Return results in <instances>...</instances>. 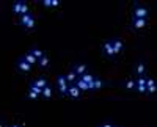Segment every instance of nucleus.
I'll return each mask as SVG.
<instances>
[{
    "instance_id": "f257e3e1",
    "label": "nucleus",
    "mask_w": 157,
    "mask_h": 127,
    "mask_svg": "<svg viewBox=\"0 0 157 127\" xmlns=\"http://www.w3.org/2000/svg\"><path fill=\"white\" fill-rule=\"evenodd\" d=\"M19 22H21L22 27H24V28H27V30H32V28L35 27V17H33L32 13H27V14H22Z\"/></svg>"
},
{
    "instance_id": "f03ea898",
    "label": "nucleus",
    "mask_w": 157,
    "mask_h": 127,
    "mask_svg": "<svg viewBox=\"0 0 157 127\" xmlns=\"http://www.w3.org/2000/svg\"><path fill=\"white\" fill-rule=\"evenodd\" d=\"M149 14V11L146 6H143L140 3H134V16L132 17H138V19H146Z\"/></svg>"
},
{
    "instance_id": "7ed1b4c3",
    "label": "nucleus",
    "mask_w": 157,
    "mask_h": 127,
    "mask_svg": "<svg viewBox=\"0 0 157 127\" xmlns=\"http://www.w3.org/2000/svg\"><path fill=\"white\" fill-rule=\"evenodd\" d=\"M57 86H58V91L60 94H68V88H69V83L66 80L64 75H57Z\"/></svg>"
},
{
    "instance_id": "20e7f679",
    "label": "nucleus",
    "mask_w": 157,
    "mask_h": 127,
    "mask_svg": "<svg viewBox=\"0 0 157 127\" xmlns=\"http://www.w3.org/2000/svg\"><path fill=\"white\" fill-rule=\"evenodd\" d=\"M13 13H14V14H19V16L27 14V13H29L27 3H25V2H21V0H17V2L13 5Z\"/></svg>"
},
{
    "instance_id": "39448f33",
    "label": "nucleus",
    "mask_w": 157,
    "mask_h": 127,
    "mask_svg": "<svg viewBox=\"0 0 157 127\" xmlns=\"http://www.w3.org/2000/svg\"><path fill=\"white\" fill-rule=\"evenodd\" d=\"M135 91L146 94V77H135Z\"/></svg>"
},
{
    "instance_id": "423d86ee",
    "label": "nucleus",
    "mask_w": 157,
    "mask_h": 127,
    "mask_svg": "<svg viewBox=\"0 0 157 127\" xmlns=\"http://www.w3.org/2000/svg\"><path fill=\"white\" fill-rule=\"evenodd\" d=\"M102 54L105 55V57H109V58H113L116 54L113 52V47H112V39H109V41H105L102 44Z\"/></svg>"
},
{
    "instance_id": "0eeeda50",
    "label": "nucleus",
    "mask_w": 157,
    "mask_h": 127,
    "mask_svg": "<svg viewBox=\"0 0 157 127\" xmlns=\"http://www.w3.org/2000/svg\"><path fill=\"white\" fill-rule=\"evenodd\" d=\"M16 68H17L21 72H29V71L32 69V65L25 61V60H24V57H21V58L17 60V63H16Z\"/></svg>"
},
{
    "instance_id": "6e6552de",
    "label": "nucleus",
    "mask_w": 157,
    "mask_h": 127,
    "mask_svg": "<svg viewBox=\"0 0 157 127\" xmlns=\"http://www.w3.org/2000/svg\"><path fill=\"white\" fill-rule=\"evenodd\" d=\"M146 72V66H145V61H138L135 63V66H134V74L137 75V77H143Z\"/></svg>"
},
{
    "instance_id": "1a4fd4ad",
    "label": "nucleus",
    "mask_w": 157,
    "mask_h": 127,
    "mask_svg": "<svg viewBox=\"0 0 157 127\" xmlns=\"http://www.w3.org/2000/svg\"><path fill=\"white\" fill-rule=\"evenodd\" d=\"M104 85H105V83H104L102 80H99L98 77H94L93 80L88 83V91H96V90H99V88H102Z\"/></svg>"
},
{
    "instance_id": "9d476101",
    "label": "nucleus",
    "mask_w": 157,
    "mask_h": 127,
    "mask_svg": "<svg viewBox=\"0 0 157 127\" xmlns=\"http://www.w3.org/2000/svg\"><path fill=\"white\" fill-rule=\"evenodd\" d=\"M157 91V82L154 79H146V94H152Z\"/></svg>"
},
{
    "instance_id": "9b49d317",
    "label": "nucleus",
    "mask_w": 157,
    "mask_h": 127,
    "mask_svg": "<svg viewBox=\"0 0 157 127\" xmlns=\"http://www.w3.org/2000/svg\"><path fill=\"white\" fill-rule=\"evenodd\" d=\"M71 69L77 74V77H82V75L86 72V65H83V63H77V65H74Z\"/></svg>"
},
{
    "instance_id": "f8f14e48",
    "label": "nucleus",
    "mask_w": 157,
    "mask_h": 127,
    "mask_svg": "<svg viewBox=\"0 0 157 127\" xmlns=\"http://www.w3.org/2000/svg\"><path fill=\"white\" fill-rule=\"evenodd\" d=\"M41 91H43V90H39L38 86H35L33 83H30V90H29V93H27V97H29V99H36L39 94H41Z\"/></svg>"
},
{
    "instance_id": "ddd939ff",
    "label": "nucleus",
    "mask_w": 157,
    "mask_h": 127,
    "mask_svg": "<svg viewBox=\"0 0 157 127\" xmlns=\"http://www.w3.org/2000/svg\"><path fill=\"white\" fill-rule=\"evenodd\" d=\"M132 27L137 30H141L146 27V19H138V17H132Z\"/></svg>"
},
{
    "instance_id": "4468645a",
    "label": "nucleus",
    "mask_w": 157,
    "mask_h": 127,
    "mask_svg": "<svg viewBox=\"0 0 157 127\" xmlns=\"http://www.w3.org/2000/svg\"><path fill=\"white\" fill-rule=\"evenodd\" d=\"M112 47H113L115 54H120L123 50V41L120 39V38H115V39H112Z\"/></svg>"
},
{
    "instance_id": "2eb2a0df",
    "label": "nucleus",
    "mask_w": 157,
    "mask_h": 127,
    "mask_svg": "<svg viewBox=\"0 0 157 127\" xmlns=\"http://www.w3.org/2000/svg\"><path fill=\"white\" fill-rule=\"evenodd\" d=\"M80 93H82V91L78 90V88H77L74 83H72V85H69V88H68V96H71L72 99H77L78 96H80Z\"/></svg>"
},
{
    "instance_id": "dca6fc26",
    "label": "nucleus",
    "mask_w": 157,
    "mask_h": 127,
    "mask_svg": "<svg viewBox=\"0 0 157 127\" xmlns=\"http://www.w3.org/2000/svg\"><path fill=\"white\" fill-rule=\"evenodd\" d=\"M74 85H75V86L78 88V90H80V91H88V83H86V82H83L80 77H77V79H75Z\"/></svg>"
},
{
    "instance_id": "f3484780",
    "label": "nucleus",
    "mask_w": 157,
    "mask_h": 127,
    "mask_svg": "<svg viewBox=\"0 0 157 127\" xmlns=\"http://www.w3.org/2000/svg\"><path fill=\"white\" fill-rule=\"evenodd\" d=\"M35 86H38L39 88V90H43V88H46L47 86V80L44 79V77H39V79H36V80H33L32 82Z\"/></svg>"
},
{
    "instance_id": "a211bd4d",
    "label": "nucleus",
    "mask_w": 157,
    "mask_h": 127,
    "mask_svg": "<svg viewBox=\"0 0 157 127\" xmlns=\"http://www.w3.org/2000/svg\"><path fill=\"white\" fill-rule=\"evenodd\" d=\"M123 86L127 88V90H130V91H135V77H132V79H129V80L123 82Z\"/></svg>"
},
{
    "instance_id": "6ab92c4d",
    "label": "nucleus",
    "mask_w": 157,
    "mask_h": 127,
    "mask_svg": "<svg viewBox=\"0 0 157 127\" xmlns=\"http://www.w3.org/2000/svg\"><path fill=\"white\" fill-rule=\"evenodd\" d=\"M49 63H50L49 57H47V55H43L41 58L38 60V66H39V68H47V66H49Z\"/></svg>"
},
{
    "instance_id": "aec40b11",
    "label": "nucleus",
    "mask_w": 157,
    "mask_h": 127,
    "mask_svg": "<svg viewBox=\"0 0 157 127\" xmlns=\"http://www.w3.org/2000/svg\"><path fill=\"white\" fill-rule=\"evenodd\" d=\"M41 5H43V6H47V8L58 6V5H60V0H43Z\"/></svg>"
},
{
    "instance_id": "412c9836",
    "label": "nucleus",
    "mask_w": 157,
    "mask_h": 127,
    "mask_svg": "<svg viewBox=\"0 0 157 127\" xmlns=\"http://www.w3.org/2000/svg\"><path fill=\"white\" fill-rule=\"evenodd\" d=\"M29 52H32V54H33V57H35L36 60H39L43 55H46V54L43 52V50H41V49H38V47H32V49L29 50Z\"/></svg>"
},
{
    "instance_id": "4be33fe9",
    "label": "nucleus",
    "mask_w": 157,
    "mask_h": 127,
    "mask_svg": "<svg viewBox=\"0 0 157 127\" xmlns=\"http://www.w3.org/2000/svg\"><path fill=\"white\" fill-rule=\"evenodd\" d=\"M64 77H66V80H68V83H69V85H72V83L75 82V79H77V74H75V72L71 69V71H69L66 75H64Z\"/></svg>"
},
{
    "instance_id": "5701e85b",
    "label": "nucleus",
    "mask_w": 157,
    "mask_h": 127,
    "mask_svg": "<svg viewBox=\"0 0 157 127\" xmlns=\"http://www.w3.org/2000/svg\"><path fill=\"white\" fill-rule=\"evenodd\" d=\"M24 60L27 61V63H30V65H35V63L38 61V60L33 57V54H32V52H27V54H25V55H24Z\"/></svg>"
},
{
    "instance_id": "b1692460",
    "label": "nucleus",
    "mask_w": 157,
    "mask_h": 127,
    "mask_svg": "<svg viewBox=\"0 0 157 127\" xmlns=\"http://www.w3.org/2000/svg\"><path fill=\"white\" fill-rule=\"evenodd\" d=\"M80 79H82L83 82H86V83H90L91 80H93V79H94V75H93V74H86V72H85V74L82 75V77H80Z\"/></svg>"
},
{
    "instance_id": "393cba45",
    "label": "nucleus",
    "mask_w": 157,
    "mask_h": 127,
    "mask_svg": "<svg viewBox=\"0 0 157 127\" xmlns=\"http://www.w3.org/2000/svg\"><path fill=\"white\" fill-rule=\"evenodd\" d=\"M41 94L44 96V97H50L52 96V90L49 86H46V88H43V91H41Z\"/></svg>"
},
{
    "instance_id": "a878e982",
    "label": "nucleus",
    "mask_w": 157,
    "mask_h": 127,
    "mask_svg": "<svg viewBox=\"0 0 157 127\" xmlns=\"http://www.w3.org/2000/svg\"><path fill=\"white\" fill-rule=\"evenodd\" d=\"M98 127H113V124H110V122H102V124H99Z\"/></svg>"
},
{
    "instance_id": "bb28decb",
    "label": "nucleus",
    "mask_w": 157,
    "mask_h": 127,
    "mask_svg": "<svg viewBox=\"0 0 157 127\" xmlns=\"http://www.w3.org/2000/svg\"><path fill=\"white\" fill-rule=\"evenodd\" d=\"M113 127H118V125H113Z\"/></svg>"
}]
</instances>
